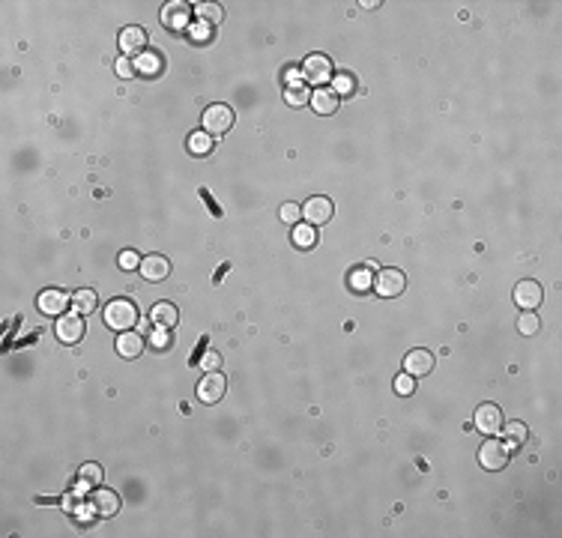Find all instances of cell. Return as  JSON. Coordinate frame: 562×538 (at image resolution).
Returning a JSON list of instances; mask_svg holds the SVG:
<instances>
[{"instance_id":"obj_6","label":"cell","mask_w":562,"mask_h":538,"mask_svg":"<svg viewBox=\"0 0 562 538\" xmlns=\"http://www.w3.org/2000/svg\"><path fill=\"white\" fill-rule=\"evenodd\" d=\"M302 219H306V224H311V228H317V224H326L332 219V200L323 198V195H314L306 200V207H302Z\"/></svg>"},{"instance_id":"obj_31","label":"cell","mask_w":562,"mask_h":538,"mask_svg":"<svg viewBox=\"0 0 562 538\" xmlns=\"http://www.w3.org/2000/svg\"><path fill=\"white\" fill-rule=\"evenodd\" d=\"M299 219H302V207H296V204H285V207H281V221L296 224Z\"/></svg>"},{"instance_id":"obj_33","label":"cell","mask_w":562,"mask_h":538,"mask_svg":"<svg viewBox=\"0 0 562 538\" xmlns=\"http://www.w3.org/2000/svg\"><path fill=\"white\" fill-rule=\"evenodd\" d=\"M332 90H335V93H350V90H353V78L350 75H335L332 78Z\"/></svg>"},{"instance_id":"obj_24","label":"cell","mask_w":562,"mask_h":538,"mask_svg":"<svg viewBox=\"0 0 562 538\" xmlns=\"http://www.w3.org/2000/svg\"><path fill=\"white\" fill-rule=\"evenodd\" d=\"M72 305H75L78 314H90V311L96 308V294H93V290H75V294H72Z\"/></svg>"},{"instance_id":"obj_13","label":"cell","mask_w":562,"mask_h":538,"mask_svg":"<svg viewBox=\"0 0 562 538\" xmlns=\"http://www.w3.org/2000/svg\"><path fill=\"white\" fill-rule=\"evenodd\" d=\"M189 15H192V6L183 4V0H174L162 9V25L171 27V30H183L189 27Z\"/></svg>"},{"instance_id":"obj_4","label":"cell","mask_w":562,"mask_h":538,"mask_svg":"<svg viewBox=\"0 0 562 538\" xmlns=\"http://www.w3.org/2000/svg\"><path fill=\"white\" fill-rule=\"evenodd\" d=\"M54 332H57V338L63 344H78L84 338V317L78 311H66L54 323Z\"/></svg>"},{"instance_id":"obj_32","label":"cell","mask_w":562,"mask_h":538,"mask_svg":"<svg viewBox=\"0 0 562 538\" xmlns=\"http://www.w3.org/2000/svg\"><path fill=\"white\" fill-rule=\"evenodd\" d=\"M413 377L410 374H398L395 377V392H398V395H413Z\"/></svg>"},{"instance_id":"obj_22","label":"cell","mask_w":562,"mask_h":538,"mask_svg":"<svg viewBox=\"0 0 562 538\" xmlns=\"http://www.w3.org/2000/svg\"><path fill=\"white\" fill-rule=\"evenodd\" d=\"M189 150H192L195 156H207L212 150V134H207L204 129L195 132V134H189Z\"/></svg>"},{"instance_id":"obj_30","label":"cell","mask_w":562,"mask_h":538,"mask_svg":"<svg viewBox=\"0 0 562 538\" xmlns=\"http://www.w3.org/2000/svg\"><path fill=\"white\" fill-rule=\"evenodd\" d=\"M219 365H221V356L216 353V350H207L204 353V359H200V368L210 374V371H219Z\"/></svg>"},{"instance_id":"obj_38","label":"cell","mask_w":562,"mask_h":538,"mask_svg":"<svg viewBox=\"0 0 562 538\" xmlns=\"http://www.w3.org/2000/svg\"><path fill=\"white\" fill-rule=\"evenodd\" d=\"M285 84H287V87H294V84H306V81H302V69H294V66H290V69L285 72Z\"/></svg>"},{"instance_id":"obj_25","label":"cell","mask_w":562,"mask_h":538,"mask_svg":"<svg viewBox=\"0 0 562 538\" xmlns=\"http://www.w3.org/2000/svg\"><path fill=\"white\" fill-rule=\"evenodd\" d=\"M198 18L204 21V25H219V21L224 18V9L219 4H200L198 6Z\"/></svg>"},{"instance_id":"obj_2","label":"cell","mask_w":562,"mask_h":538,"mask_svg":"<svg viewBox=\"0 0 562 538\" xmlns=\"http://www.w3.org/2000/svg\"><path fill=\"white\" fill-rule=\"evenodd\" d=\"M200 126H204V132L207 134H224L231 126H233V111H231V105H224V102H216V105H210L207 111H204V117H200Z\"/></svg>"},{"instance_id":"obj_20","label":"cell","mask_w":562,"mask_h":538,"mask_svg":"<svg viewBox=\"0 0 562 538\" xmlns=\"http://www.w3.org/2000/svg\"><path fill=\"white\" fill-rule=\"evenodd\" d=\"M141 350H144V338L138 332H120V338H117V353L123 356V359H138L141 356Z\"/></svg>"},{"instance_id":"obj_15","label":"cell","mask_w":562,"mask_h":538,"mask_svg":"<svg viewBox=\"0 0 562 538\" xmlns=\"http://www.w3.org/2000/svg\"><path fill=\"white\" fill-rule=\"evenodd\" d=\"M167 273H171V263H167L162 254L141 257V275L147 278V282H162V278H167Z\"/></svg>"},{"instance_id":"obj_19","label":"cell","mask_w":562,"mask_h":538,"mask_svg":"<svg viewBox=\"0 0 562 538\" xmlns=\"http://www.w3.org/2000/svg\"><path fill=\"white\" fill-rule=\"evenodd\" d=\"M135 72L141 78H156L162 72V54H156V51L138 54V57H135Z\"/></svg>"},{"instance_id":"obj_29","label":"cell","mask_w":562,"mask_h":538,"mask_svg":"<svg viewBox=\"0 0 562 538\" xmlns=\"http://www.w3.org/2000/svg\"><path fill=\"white\" fill-rule=\"evenodd\" d=\"M518 332H521V335H535V332H538V314L523 311L521 317H518Z\"/></svg>"},{"instance_id":"obj_5","label":"cell","mask_w":562,"mask_h":538,"mask_svg":"<svg viewBox=\"0 0 562 538\" xmlns=\"http://www.w3.org/2000/svg\"><path fill=\"white\" fill-rule=\"evenodd\" d=\"M479 464L485 467V469H493V473H497V469H502L505 464H509V446L491 436V440H485V443H481V448H479Z\"/></svg>"},{"instance_id":"obj_28","label":"cell","mask_w":562,"mask_h":538,"mask_svg":"<svg viewBox=\"0 0 562 538\" xmlns=\"http://www.w3.org/2000/svg\"><path fill=\"white\" fill-rule=\"evenodd\" d=\"M156 350H167L171 347V329H165V326H156L153 332H150V338H147Z\"/></svg>"},{"instance_id":"obj_37","label":"cell","mask_w":562,"mask_h":538,"mask_svg":"<svg viewBox=\"0 0 562 538\" xmlns=\"http://www.w3.org/2000/svg\"><path fill=\"white\" fill-rule=\"evenodd\" d=\"M120 266H123V269H135V266H141L138 254H135V251H123V254H120Z\"/></svg>"},{"instance_id":"obj_8","label":"cell","mask_w":562,"mask_h":538,"mask_svg":"<svg viewBox=\"0 0 562 538\" xmlns=\"http://www.w3.org/2000/svg\"><path fill=\"white\" fill-rule=\"evenodd\" d=\"M542 299H544V290L538 282H533V278H526V282L514 287V302H518V308H523V311H535L542 305Z\"/></svg>"},{"instance_id":"obj_7","label":"cell","mask_w":562,"mask_h":538,"mask_svg":"<svg viewBox=\"0 0 562 538\" xmlns=\"http://www.w3.org/2000/svg\"><path fill=\"white\" fill-rule=\"evenodd\" d=\"M407 287V278H404L401 269H380L374 278V290L380 296H398Z\"/></svg>"},{"instance_id":"obj_34","label":"cell","mask_w":562,"mask_h":538,"mask_svg":"<svg viewBox=\"0 0 562 538\" xmlns=\"http://www.w3.org/2000/svg\"><path fill=\"white\" fill-rule=\"evenodd\" d=\"M189 36H192L195 42H207L210 39V25H204V21H198V25L189 27Z\"/></svg>"},{"instance_id":"obj_36","label":"cell","mask_w":562,"mask_h":538,"mask_svg":"<svg viewBox=\"0 0 562 538\" xmlns=\"http://www.w3.org/2000/svg\"><path fill=\"white\" fill-rule=\"evenodd\" d=\"M350 284H353L356 290H365V287L371 284V278H368V273H365V269H356V273L350 275Z\"/></svg>"},{"instance_id":"obj_23","label":"cell","mask_w":562,"mask_h":538,"mask_svg":"<svg viewBox=\"0 0 562 538\" xmlns=\"http://www.w3.org/2000/svg\"><path fill=\"white\" fill-rule=\"evenodd\" d=\"M294 242L299 249H311V245L317 242V230H314L311 224H294Z\"/></svg>"},{"instance_id":"obj_10","label":"cell","mask_w":562,"mask_h":538,"mask_svg":"<svg viewBox=\"0 0 562 538\" xmlns=\"http://www.w3.org/2000/svg\"><path fill=\"white\" fill-rule=\"evenodd\" d=\"M120 51L126 57H138V54L147 51V30L141 27H126L120 33Z\"/></svg>"},{"instance_id":"obj_1","label":"cell","mask_w":562,"mask_h":538,"mask_svg":"<svg viewBox=\"0 0 562 538\" xmlns=\"http://www.w3.org/2000/svg\"><path fill=\"white\" fill-rule=\"evenodd\" d=\"M138 323V305L132 299H111L105 305V326L114 332H129Z\"/></svg>"},{"instance_id":"obj_16","label":"cell","mask_w":562,"mask_h":538,"mask_svg":"<svg viewBox=\"0 0 562 538\" xmlns=\"http://www.w3.org/2000/svg\"><path fill=\"white\" fill-rule=\"evenodd\" d=\"M93 509H96L99 518H114V514L120 511V497L114 490H108V488H99L93 493Z\"/></svg>"},{"instance_id":"obj_17","label":"cell","mask_w":562,"mask_h":538,"mask_svg":"<svg viewBox=\"0 0 562 538\" xmlns=\"http://www.w3.org/2000/svg\"><path fill=\"white\" fill-rule=\"evenodd\" d=\"M314 111H317V114H335V108H338V93H335V90L332 87H317V90H314V93H311V102H308Z\"/></svg>"},{"instance_id":"obj_3","label":"cell","mask_w":562,"mask_h":538,"mask_svg":"<svg viewBox=\"0 0 562 538\" xmlns=\"http://www.w3.org/2000/svg\"><path fill=\"white\" fill-rule=\"evenodd\" d=\"M302 81L326 87L332 81V60L326 57V54H311V57H306V63H302Z\"/></svg>"},{"instance_id":"obj_21","label":"cell","mask_w":562,"mask_h":538,"mask_svg":"<svg viewBox=\"0 0 562 538\" xmlns=\"http://www.w3.org/2000/svg\"><path fill=\"white\" fill-rule=\"evenodd\" d=\"M285 99H287V105L302 108V105L311 102V90H308V84H294V87L285 90Z\"/></svg>"},{"instance_id":"obj_12","label":"cell","mask_w":562,"mask_h":538,"mask_svg":"<svg viewBox=\"0 0 562 538\" xmlns=\"http://www.w3.org/2000/svg\"><path fill=\"white\" fill-rule=\"evenodd\" d=\"M224 386H228V380H224L219 371H210V374L198 383V398L204 401V404H216V401H221V395H224Z\"/></svg>"},{"instance_id":"obj_18","label":"cell","mask_w":562,"mask_h":538,"mask_svg":"<svg viewBox=\"0 0 562 538\" xmlns=\"http://www.w3.org/2000/svg\"><path fill=\"white\" fill-rule=\"evenodd\" d=\"M150 317H153V326L174 329L177 320H179V311H177V305H171V302H156L153 311H150Z\"/></svg>"},{"instance_id":"obj_9","label":"cell","mask_w":562,"mask_h":538,"mask_svg":"<svg viewBox=\"0 0 562 538\" xmlns=\"http://www.w3.org/2000/svg\"><path fill=\"white\" fill-rule=\"evenodd\" d=\"M476 428H479L481 434H488V436L500 434V428H502V413H500L497 404H481V407L476 410Z\"/></svg>"},{"instance_id":"obj_35","label":"cell","mask_w":562,"mask_h":538,"mask_svg":"<svg viewBox=\"0 0 562 538\" xmlns=\"http://www.w3.org/2000/svg\"><path fill=\"white\" fill-rule=\"evenodd\" d=\"M117 75H120V78H135L138 72H135V63H132L129 57H120V60H117Z\"/></svg>"},{"instance_id":"obj_14","label":"cell","mask_w":562,"mask_h":538,"mask_svg":"<svg viewBox=\"0 0 562 538\" xmlns=\"http://www.w3.org/2000/svg\"><path fill=\"white\" fill-rule=\"evenodd\" d=\"M431 368H434V356L428 350H422V347L404 356V371L410 377H425V374H431Z\"/></svg>"},{"instance_id":"obj_26","label":"cell","mask_w":562,"mask_h":538,"mask_svg":"<svg viewBox=\"0 0 562 538\" xmlns=\"http://www.w3.org/2000/svg\"><path fill=\"white\" fill-rule=\"evenodd\" d=\"M78 476H81V485H84V488H87V485H90V488H93V485H102V467H99V464H84Z\"/></svg>"},{"instance_id":"obj_27","label":"cell","mask_w":562,"mask_h":538,"mask_svg":"<svg viewBox=\"0 0 562 538\" xmlns=\"http://www.w3.org/2000/svg\"><path fill=\"white\" fill-rule=\"evenodd\" d=\"M505 436H509V443L512 446H521L523 440H526V425H521V422H509V425H502L500 428Z\"/></svg>"},{"instance_id":"obj_11","label":"cell","mask_w":562,"mask_h":538,"mask_svg":"<svg viewBox=\"0 0 562 538\" xmlns=\"http://www.w3.org/2000/svg\"><path fill=\"white\" fill-rule=\"evenodd\" d=\"M36 305L42 314H48V317H60V314H66V305H69V296L63 294V290H42Z\"/></svg>"}]
</instances>
